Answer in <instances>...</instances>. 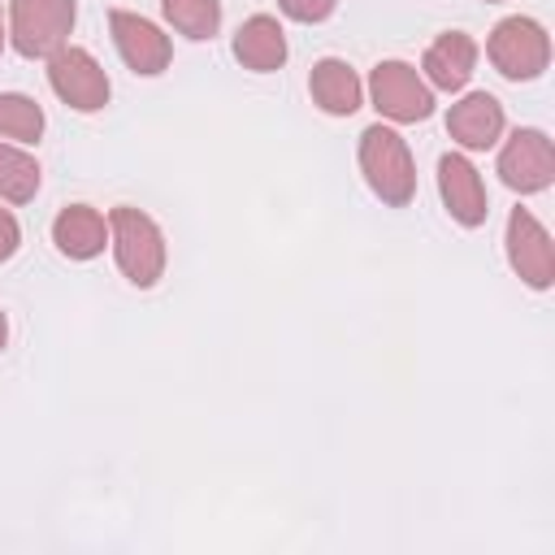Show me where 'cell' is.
<instances>
[{
  "label": "cell",
  "mask_w": 555,
  "mask_h": 555,
  "mask_svg": "<svg viewBox=\"0 0 555 555\" xmlns=\"http://www.w3.org/2000/svg\"><path fill=\"white\" fill-rule=\"evenodd\" d=\"M4 35H9V30H4V13H0V52H4Z\"/></svg>",
  "instance_id": "7402d4cb"
},
{
  "label": "cell",
  "mask_w": 555,
  "mask_h": 555,
  "mask_svg": "<svg viewBox=\"0 0 555 555\" xmlns=\"http://www.w3.org/2000/svg\"><path fill=\"white\" fill-rule=\"evenodd\" d=\"M35 191H39V160L17 143H0V199L30 204Z\"/></svg>",
  "instance_id": "2e32d148"
},
{
  "label": "cell",
  "mask_w": 555,
  "mask_h": 555,
  "mask_svg": "<svg viewBox=\"0 0 555 555\" xmlns=\"http://www.w3.org/2000/svg\"><path fill=\"white\" fill-rule=\"evenodd\" d=\"M278 9H282L291 22L312 26V22H325V17L338 9V0H278Z\"/></svg>",
  "instance_id": "d6986e66"
},
{
  "label": "cell",
  "mask_w": 555,
  "mask_h": 555,
  "mask_svg": "<svg viewBox=\"0 0 555 555\" xmlns=\"http://www.w3.org/2000/svg\"><path fill=\"white\" fill-rule=\"evenodd\" d=\"M507 264L516 269V278L533 291H546L555 282V247H551V234L546 225L529 212V208H512L507 212Z\"/></svg>",
  "instance_id": "ba28073f"
},
{
  "label": "cell",
  "mask_w": 555,
  "mask_h": 555,
  "mask_svg": "<svg viewBox=\"0 0 555 555\" xmlns=\"http://www.w3.org/2000/svg\"><path fill=\"white\" fill-rule=\"evenodd\" d=\"M499 178L520 195H538L555 182V143L538 126H520L499 147Z\"/></svg>",
  "instance_id": "8992f818"
},
{
  "label": "cell",
  "mask_w": 555,
  "mask_h": 555,
  "mask_svg": "<svg viewBox=\"0 0 555 555\" xmlns=\"http://www.w3.org/2000/svg\"><path fill=\"white\" fill-rule=\"evenodd\" d=\"M308 95H312V104H317L321 113H330V117H351V113L360 108V100H364V82H360V74H356L347 61L321 56V61L312 65V74H308Z\"/></svg>",
  "instance_id": "4fadbf2b"
},
{
  "label": "cell",
  "mask_w": 555,
  "mask_h": 555,
  "mask_svg": "<svg viewBox=\"0 0 555 555\" xmlns=\"http://www.w3.org/2000/svg\"><path fill=\"white\" fill-rule=\"evenodd\" d=\"M421 69H425V82L438 87V91H464L473 69H477V39L464 35V30H447L438 35L425 56H421Z\"/></svg>",
  "instance_id": "7c38bea8"
},
{
  "label": "cell",
  "mask_w": 555,
  "mask_h": 555,
  "mask_svg": "<svg viewBox=\"0 0 555 555\" xmlns=\"http://www.w3.org/2000/svg\"><path fill=\"white\" fill-rule=\"evenodd\" d=\"M369 95H373V108L386 117V121H425L434 113V87L421 78L416 65L408 61H382L373 65L369 74Z\"/></svg>",
  "instance_id": "5b68a950"
},
{
  "label": "cell",
  "mask_w": 555,
  "mask_h": 555,
  "mask_svg": "<svg viewBox=\"0 0 555 555\" xmlns=\"http://www.w3.org/2000/svg\"><path fill=\"white\" fill-rule=\"evenodd\" d=\"M438 195L447 204V212L464 225V230H477L490 212V199H486V182L477 173V165L460 152H447L438 160Z\"/></svg>",
  "instance_id": "30bf717a"
},
{
  "label": "cell",
  "mask_w": 555,
  "mask_h": 555,
  "mask_svg": "<svg viewBox=\"0 0 555 555\" xmlns=\"http://www.w3.org/2000/svg\"><path fill=\"white\" fill-rule=\"evenodd\" d=\"M486 56H490V65H494L503 78H512V82H533V78H542L546 65H551V35H546V26H542L538 17L516 13V17H503V22L490 30Z\"/></svg>",
  "instance_id": "3957f363"
},
{
  "label": "cell",
  "mask_w": 555,
  "mask_h": 555,
  "mask_svg": "<svg viewBox=\"0 0 555 555\" xmlns=\"http://www.w3.org/2000/svg\"><path fill=\"white\" fill-rule=\"evenodd\" d=\"M486 4H494V0H486Z\"/></svg>",
  "instance_id": "603a6c76"
},
{
  "label": "cell",
  "mask_w": 555,
  "mask_h": 555,
  "mask_svg": "<svg viewBox=\"0 0 555 555\" xmlns=\"http://www.w3.org/2000/svg\"><path fill=\"white\" fill-rule=\"evenodd\" d=\"M4 343H9V321H4V312H0V351H4Z\"/></svg>",
  "instance_id": "44dd1931"
},
{
  "label": "cell",
  "mask_w": 555,
  "mask_h": 555,
  "mask_svg": "<svg viewBox=\"0 0 555 555\" xmlns=\"http://www.w3.org/2000/svg\"><path fill=\"white\" fill-rule=\"evenodd\" d=\"M160 13L186 39H212L221 30V0H160Z\"/></svg>",
  "instance_id": "e0dca14e"
},
{
  "label": "cell",
  "mask_w": 555,
  "mask_h": 555,
  "mask_svg": "<svg viewBox=\"0 0 555 555\" xmlns=\"http://www.w3.org/2000/svg\"><path fill=\"white\" fill-rule=\"evenodd\" d=\"M52 243H56V251L69 256V260H91V256H100L104 243H108V221H104L91 204H69V208H61L56 221H52Z\"/></svg>",
  "instance_id": "9a60e30c"
},
{
  "label": "cell",
  "mask_w": 555,
  "mask_h": 555,
  "mask_svg": "<svg viewBox=\"0 0 555 555\" xmlns=\"http://www.w3.org/2000/svg\"><path fill=\"white\" fill-rule=\"evenodd\" d=\"M234 56L243 69L251 74H273L286 65V30L278 17L269 13H251L238 30H234Z\"/></svg>",
  "instance_id": "5bb4252c"
},
{
  "label": "cell",
  "mask_w": 555,
  "mask_h": 555,
  "mask_svg": "<svg viewBox=\"0 0 555 555\" xmlns=\"http://www.w3.org/2000/svg\"><path fill=\"white\" fill-rule=\"evenodd\" d=\"M0 134L13 143H39L43 134V108L22 95V91H4L0 95Z\"/></svg>",
  "instance_id": "ac0fdd59"
},
{
  "label": "cell",
  "mask_w": 555,
  "mask_h": 555,
  "mask_svg": "<svg viewBox=\"0 0 555 555\" xmlns=\"http://www.w3.org/2000/svg\"><path fill=\"white\" fill-rule=\"evenodd\" d=\"M74 0H13L9 4V39L22 56H52L69 43Z\"/></svg>",
  "instance_id": "277c9868"
},
{
  "label": "cell",
  "mask_w": 555,
  "mask_h": 555,
  "mask_svg": "<svg viewBox=\"0 0 555 555\" xmlns=\"http://www.w3.org/2000/svg\"><path fill=\"white\" fill-rule=\"evenodd\" d=\"M447 134L464 152H486L503 139V104L490 91H468L464 100L451 104L447 113Z\"/></svg>",
  "instance_id": "8fae6325"
},
{
  "label": "cell",
  "mask_w": 555,
  "mask_h": 555,
  "mask_svg": "<svg viewBox=\"0 0 555 555\" xmlns=\"http://www.w3.org/2000/svg\"><path fill=\"white\" fill-rule=\"evenodd\" d=\"M17 247H22V225L9 208H0V260H9Z\"/></svg>",
  "instance_id": "ffe728a7"
},
{
  "label": "cell",
  "mask_w": 555,
  "mask_h": 555,
  "mask_svg": "<svg viewBox=\"0 0 555 555\" xmlns=\"http://www.w3.org/2000/svg\"><path fill=\"white\" fill-rule=\"evenodd\" d=\"M108 247H113L117 269L126 273V282H134L139 291L160 282V273H165V234L143 208L117 204L108 212Z\"/></svg>",
  "instance_id": "6da1fadb"
},
{
  "label": "cell",
  "mask_w": 555,
  "mask_h": 555,
  "mask_svg": "<svg viewBox=\"0 0 555 555\" xmlns=\"http://www.w3.org/2000/svg\"><path fill=\"white\" fill-rule=\"evenodd\" d=\"M108 30H113V43H117L121 61H126L134 74L156 78V74L169 69V61H173V43H169V35H165L156 22H147L143 13L108 9Z\"/></svg>",
  "instance_id": "9c48e42d"
},
{
  "label": "cell",
  "mask_w": 555,
  "mask_h": 555,
  "mask_svg": "<svg viewBox=\"0 0 555 555\" xmlns=\"http://www.w3.org/2000/svg\"><path fill=\"white\" fill-rule=\"evenodd\" d=\"M360 173L369 182V191L390 204V208H408L412 195H416V165H412V152L403 143L399 130L390 126H369L360 134Z\"/></svg>",
  "instance_id": "7a4b0ae2"
},
{
  "label": "cell",
  "mask_w": 555,
  "mask_h": 555,
  "mask_svg": "<svg viewBox=\"0 0 555 555\" xmlns=\"http://www.w3.org/2000/svg\"><path fill=\"white\" fill-rule=\"evenodd\" d=\"M48 82H52V91H56L69 108H78V113L104 108V104H108V91H113L104 65H100L87 48H74V43H65L61 52L48 56Z\"/></svg>",
  "instance_id": "52a82bcc"
}]
</instances>
